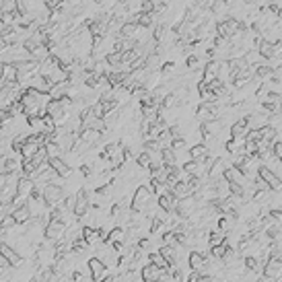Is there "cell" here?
<instances>
[{
	"mask_svg": "<svg viewBox=\"0 0 282 282\" xmlns=\"http://www.w3.org/2000/svg\"><path fill=\"white\" fill-rule=\"evenodd\" d=\"M130 208H132V212L146 214V217L153 219V212L157 210V206H155V194L151 192V188H148L146 184H140L134 190V194H132V198H130Z\"/></svg>",
	"mask_w": 282,
	"mask_h": 282,
	"instance_id": "cell-1",
	"label": "cell"
},
{
	"mask_svg": "<svg viewBox=\"0 0 282 282\" xmlns=\"http://www.w3.org/2000/svg\"><path fill=\"white\" fill-rule=\"evenodd\" d=\"M41 196H43V200H45V204H47L49 210L56 208V206H62L64 200H66V192H64V188H62L60 184H56V181H54V184H47V186L43 188Z\"/></svg>",
	"mask_w": 282,
	"mask_h": 282,
	"instance_id": "cell-2",
	"label": "cell"
},
{
	"mask_svg": "<svg viewBox=\"0 0 282 282\" xmlns=\"http://www.w3.org/2000/svg\"><path fill=\"white\" fill-rule=\"evenodd\" d=\"M35 192V181L29 179V177H21L19 179V186H16V194L12 198V206H21V204H27V200L31 198V194Z\"/></svg>",
	"mask_w": 282,
	"mask_h": 282,
	"instance_id": "cell-3",
	"label": "cell"
},
{
	"mask_svg": "<svg viewBox=\"0 0 282 282\" xmlns=\"http://www.w3.org/2000/svg\"><path fill=\"white\" fill-rule=\"evenodd\" d=\"M66 233H68V229L62 221H49L47 227L43 229V237L52 243H60L66 239Z\"/></svg>",
	"mask_w": 282,
	"mask_h": 282,
	"instance_id": "cell-4",
	"label": "cell"
},
{
	"mask_svg": "<svg viewBox=\"0 0 282 282\" xmlns=\"http://www.w3.org/2000/svg\"><path fill=\"white\" fill-rule=\"evenodd\" d=\"M198 208H200V202H198L194 196H188V198H184V200H179V202H177L175 214H177L181 221H190L194 214H196Z\"/></svg>",
	"mask_w": 282,
	"mask_h": 282,
	"instance_id": "cell-5",
	"label": "cell"
},
{
	"mask_svg": "<svg viewBox=\"0 0 282 282\" xmlns=\"http://www.w3.org/2000/svg\"><path fill=\"white\" fill-rule=\"evenodd\" d=\"M14 66H16V72H19V82H29L33 76L39 74V62L31 60V58L14 64Z\"/></svg>",
	"mask_w": 282,
	"mask_h": 282,
	"instance_id": "cell-6",
	"label": "cell"
},
{
	"mask_svg": "<svg viewBox=\"0 0 282 282\" xmlns=\"http://www.w3.org/2000/svg\"><path fill=\"white\" fill-rule=\"evenodd\" d=\"M262 274L272 280H280L282 278V258L278 254H270V258L266 260V264L262 268Z\"/></svg>",
	"mask_w": 282,
	"mask_h": 282,
	"instance_id": "cell-7",
	"label": "cell"
},
{
	"mask_svg": "<svg viewBox=\"0 0 282 282\" xmlns=\"http://www.w3.org/2000/svg\"><path fill=\"white\" fill-rule=\"evenodd\" d=\"M89 210H91L89 192H87L85 188H80V190L76 192V202H74V210H72V214L80 221V219H85V217H87Z\"/></svg>",
	"mask_w": 282,
	"mask_h": 282,
	"instance_id": "cell-8",
	"label": "cell"
},
{
	"mask_svg": "<svg viewBox=\"0 0 282 282\" xmlns=\"http://www.w3.org/2000/svg\"><path fill=\"white\" fill-rule=\"evenodd\" d=\"M258 175L266 181V186L272 190V192H280L282 190V179L278 173H274L270 167H266V165H260L258 167Z\"/></svg>",
	"mask_w": 282,
	"mask_h": 282,
	"instance_id": "cell-9",
	"label": "cell"
},
{
	"mask_svg": "<svg viewBox=\"0 0 282 282\" xmlns=\"http://www.w3.org/2000/svg\"><path fill=\"white\" fill-rule=\"evenodd\" d=\"M0 256H2V258L8 262L12 268H19L21 264H23V258H21V254L16 252L12 245H8L6 241H2V243H0Z\"/></svg>",
	"mask_w": 282,
	"mask_h": 282,
	"instance_id": "cell-10",
	"label": "cell"
},
{
	"mask_svg": "<svg viewBox=\"0 0 282 282\" xmlns=\"http://www.w3.org/2000/svg\"><path fill=\"white\" fill-rule=\"evenodd\" d=\"M245 118H247V126H250V130H262V128H266L270 124V120H272L268 113H262V111H250Z\"/></svg>",
	"mask_w": 282,
	"mask_h": 282,
	"instance_id": "cell-11",
	"label": "cell"
},
{
	"mask_svg": "<svg viewBox=\"0 0 282 282\" xmlns=\"http://www.w3.org/2000/svg\"><path fill=\"white\" fill-rule=\"evenodd\" d=\"M225 171H227V161L223 157H217V159H214V163L210 165V169H208V181L217 184L219 179L225 177Z\"/></svg>",
	"mask_w": 282,
	"mask_h": 282,
	"instance_id": "cell-12",
	"label": "cell"
},
{
	"mask_svg": "<svg viewBox=\"0 0 282 282\" xmlns=\"http://www.w3.org/2000/svg\"><path fill=\"white\" fill-rule=\"evenodd\" d=\"M219 68H221V60H208L202 68V82L210 85V82L219 80Z\"/></svg>",
	"mask_w": 282,
	"mask_h": 282,
	"instance_id": "cell-13",
	"label": "cell"
},
{
	"mask_svg": "<svg viewBox=\"0 0 282 282\" xmlns=\"http://www.w3.org/2000/svg\"><path fill=\"white\" fill-rule=\"evenodd\" d=\"M225 179L229 181V184H233V186H243V188H247V179H250V177L243 175L239 167L231 165V167H227V171H225Z\"/></svg>",
	"mask_w": 282,
	"mask_h": 282,
	"instance_id": "cell-14",
	"label": "cell"
},
{
	"mask_svg": "<svg viewBox=\"0 0 282 282\" xmlns=\"http://www.w3.org/2000/svg\"><path fill=\"white\" fill-rule=\"evenodd\" d=\"M247 132H250V126H247V118L245 115H241V118H237L233 124L229 126V134L231 138H245Z\"/></svg>",
	"mask_w": 282,
	"mask_h": 282,
	"instance_id": "cell-15",
	"label": "cell"
},
{
	"mask_svg": "<svg viewBox=\"0 0 282 282\" xmlns=\"http://www.w3.org/2000/svg\"><path fill=\"white\" fill-rule=\"evenodd\" d=\"M49 167H52V169L60 175V179H68V177L72 175L70 165L66 163L62 157H54V159H49Z\"/></svg>",
	"mask_w": 282,
	"mask_h": 282,
	"instance_id": "cell-16",
	"label": "cell"
},
{
	"mask_svg": "<svg viewBox=\"0 0 282 282\" xmlns=\"http://www.w3.org/2000/svg\"><path fill=\"white\" fill-rule=\"evenodd\" d=\"M177 198H175V194L169 190L167 194H163L161 198H157V204H159V208L161 210H165V212H169V214H173L175 212V208H177Z\"/></svg>",
	"mask_w": 282,
	"mask_h": 282,
	"instance_id": "cell-17",
	"label": "cell"
},
{
	"mask_svg": "<svg viewBox=\"0 0 282 282\" xmlns=\"http://www.w3.org/2000/svg\"><path fill=\"white\" fill-rule=\"evenodd\" d=\"M161 276H163V270H159L157 266H153L151 262H146L144 266L140 268V278H142V282H157Z\"/></svg>",
	"mask_w": 282,
	"mask_h": 282,
	"instance_id": "cell-18",
	"label": "cell"
},
{
	"mask_svg": "<svg viewBox=\"0 0 282 282\" xmlns=\"http://www.w3.org/2000/svg\"><path fill=\"white\" fill-rule=\"evenodd\" d=\"M10 82H19V72H16V66L10 62L2 64V76H0V85H10Z\"/></svg>",
	"mask_w": 282,
	"mask_h": 282,
	"instance_id": "cell-19",
	"label": "cell"
},
{
	"mask_svg": "<svg viewBox=\"0 0 282 282\" xmlns=\"http://www.w3.org/2000/svg\"><path fill=\"white\" fill-rule=\"evenodd\" d=\"M210 157V148L204 142H198L190 146V159L192 161H206Z\"/></svg>",
	"mask_w": 282,
	"mask_h": 282,
	"instance_id": "cell-20",
	"label": "cell"
},
{
	"mask_svg": "<svg viewBox=\"0 0 282 282\" xmlns=\"http://www.w3.org/2000/svg\"><path fill=\"white\" fill-rule=\"evenodd\" d=\"M12 217H14L16 225H27V223H31V221H33V214H31V210H29V206H27V204L16 206V208L12 210Z\"/></svg>",
	"mask_w": 282,
	"mask_h": 282,
	"instance_id": "cell-21",
	"label": "cell"
},
{
	"mask_svg": "<svg viewBox=\"0 0 282 282\" xmlns=\"http://www.w3.org/2000/svg\"><path fill=\"white\" fill-rule=\"evenodd\" d=\"M148 262H151L153 266H157L159 270H163V272H171V270H173V266L167 262V258H163V254H161V252H153V254H148Z\"/></svg>",
	"mask_w": 282,
	"mask_h": 282,
	"instance_id": "cell-22",
	"label": "cell"
},
{
	"mask_svg": "<svg viewBox=\"0 0 282 282\" xmlns=\"http://www.w3.org/2000/svg\"><path fill=\"white\" fill-rule=\"evenodd\" d=\"M138 31H140V25L132 23V21H124V25H122V27H120V31H118V35H120V37H128V39H134V41H136Z\"/></svg>",
	"mask_w": 282,
	"mask_h": 282,
	"instance_id": "cell-23",
	"label": "cell"
},
{
	"mask_svg": "<svg viewBox=\"0 0 282 282\" xmlns=\"http://www.w3.org/2000/svg\"><path fill=\"white\" fill-rule=\"evenodd\" d=\"M29 87L31 89H35L37 93H43V95H49L52 93V85L41 76V74H37V76H33L31 80H29Z\"/></svg>",
	"mask_w": 282,
	"mask_h": 282,
	"instance_id": "cell-24",
	"label": "cell"
},
{
	"mask_svg": "<svg viewBox=\"0 0 282 282\" xmlns=\"http://www.w3.org/2000/svg\"><path fill=\"white\" fill-rule=\"evenodd\" d=\"M227 241V233H223V231L219 227H214L212 231H208V250H214V247H219Z\"/></svg>",
	"mask_w": 282,
	"mask_h": 282,
	"instance_id": "cell-25",
	"label": "cell"
},
{
	"mask_svg": "<svg viewBox=\"0 0 282 282\" xmlns=\"http://www.w3.org/2000/svg\"><path fill=\"white\" fill-rule=\"evenodd\" d=\"M101 136H105V132L101 134V132H97V130H82L80 134H78V138H80L82 142H85L89 148H91V146H95L99 140H101Z\"/></svg>",
	"mask_w": 282,
	"mask_h": 282,
	"instance_id": "cell-26",
	"label": "cell"
},
{
	"mask_svg": "<svg viewBox=\"0 0 282 282\" xmlns=\"http://www.w3.org/2000/svg\"><path fill=\"white\" fill-rule=\"evenodd\" d=\"M126 241H128V233H126V229H124V227H120V225H115V227L109 231V241H107V243L115 245V243H126Z\"/></svg>",
	"mask_w": 282,
	"mask_h": 282,
	"instance_id": "cell-27",
	"label": "cell"
},
{
	"mask_svg": "<svg viewBox=\"0 0 282 282\" xmlns=\"http://www.w3.org/2000/svg\"><path fill=\"white\" fill-rule=\"evenodd\" d=\"M188 181H190V179H188ZM188 181H179V184L171 190V192L175 194L177 200H184V198H188V196H194V190H192V186L188 184Z\"/></svg>",
	"mask_w": 282,
	"mask_h": 282,
	"instance_id": "cell-28",
	"label": "cell"
},
{
	"mask_svg": "<svg viewBox=\"0 0 282 282\" xmlns=\"http://www.w3.org/2000/svg\"><path fill=\"white\" fill-rule=\"evenodd\" d=\"M82 239L87 241L89 247L101 243V239H99V229H93V227H82Z\"/></svg>",
	"mask_w": 282,
	"mask_h": 282,
	"instance_id": "cell-29",
	"label": "cell"
},
{
	"mask_svg": "<svg viewBox=\"0 0 282 282\" xmlns=\"http://www.w3.org/2000/svg\"><path fill=\"white\" fill-rule=\"evenodd\" d=\"M105 62L109 64V68L118 70L120 66H122V62H124V54H122V52H109V54L105 56Z\"/></svg>",
	"mask_w": 282,
	"mask_h": 282,
	"instance_id": "cell-30",
	"label": "cell"
},
{
	"mask_svg": "<svg viewBox=\"0 0 282 282\" xmlns=\"http://www.w3.org/2000/svg\"><path fill=\"white\" fill-rule=\"evenodd\" d=\"M136 165H138V167H140V169H144V171H148V169H151V167H153V157H151V155H148L146 151H142V153H138V155H136Z\"/></svg>",
	"mask_w": 282,
	"mask_h": 282,
	"instance_id": "cell-31",
	"label": "cell"
},
{
	"mask_svg": "<svg viewBox=\"0 0 282 282\" xmlns=\"http://www.w3.org/2000/svg\"><path fill=\"white\" fill-rule=\"evenodd\" d=\"M41 146H37V144H31V142H25L23 144V148H21V157H23V161H31L33 157H35V153L39 151Z\"/></svg>",
	"mask_w": 282,
	"mask_h": 282,
	"instance_id": "cell-32",
	"label": "cell"
},
{
	"mask_svg": "<svg viewBox=\"0 0 282 282\" xmlns=\"http://www.w3.org/2000/svg\"><path fill=\"white\" fill-rule=\"evenodd\" d=\"M260 132H262V140H268V142H276L278 140V130L272 124H268L266 128H262Z\"/></svg>",
	"mask_w": 282,
	"mask_h": 282,
	"instance_id": "cell-33",
	"label": "cell"
},
{
	"mask_svg": "<svg viewBox=\"0 0 282 282\" xmlns=\"http://www.w3.org/2000/svg\"><path fill=\"white\" fill-rule=\"evenodd\" d=\"M161 157H163V165H177L175 151H173L171 146H163L161 148Z\"/></svg>",
	"mask_w": 282,
	"mask_h": 282,
	"instance_id": "cell-34",
	"label": "cell"
},
{
	"mask_svg": "<svg viewBox=\"0 0 282 282\" xmlns=\"http://www.w3.org/2000/svg\"><path fill=\"white\" fill-rule=\"evenodd\" d=\"M217 227L223 231V233H231V231L235 229V221H233V219H229V217H219Z\"/></svg>",
	"mask_w": 282,
	"mask_h": 282,
	"instance_id": "cell-35",
	"label": "cell"
},
{
	"mask_svg": "<svg viewBox=\"0 0 282 282\" xmlns=\"http://www.w3.org/2000/svg\"><path fill=\"white\" fill-rule=\"evenodd\" d=\"M202 62H200V56L198 54H190L188 58H186V68H190V70H198V66H200Z\"/></svg>",
	"mask_w": 282,
	"mask_h": 282,
	"instance_id": "cell-36",
	"label": "cell"
},
{
	"mask_svg": "<svg viewBox=\"0 0 282 282\" xmlns=\"http://www.w3.org/2000/svg\"><path fill=\"white\" fill-rule=\"evenodd\" d=\"M45 148H47V155H49V159H54V157H60V146L56 144V142H47L45 144Z\"/></svg>",
	"mask_w": 282,
	"mask_h": 282,
	"instance_id": "cell-37",
	"label": "cell"
},
{
	"mask_svg": "<svg viewBox=\"0 0 282 282\" xmlns=\"http://www.w3.org/2000/svg\"><path fill=\"white\" fill-rule=\"evenodd\" d=\"M272 151H274V157H276L278 161H282V138H278V140L274 142V148H272Z\"/></svg>",
	"mask_w": 282,
	"mask_h": 282,
	"instance_id": "cell-38",
	"label": "cell"
},
{
	"mask_svg": "<svg viewBox=\"0 0 282 282\" xmlns=\"http://www.w3.org/2000/svg\"><path fill=\"white\" fill-rule=\"evenodd\" d=\"M6 184H8V175H6V173H2V171H0V194L4 192Z\"/></svg>",
	"mask_w": 282,
	"mask_h": 282,
	"instance_id": "cell-39",
	"label": "cell"
},
{
	"mask_svg": "<svg viewBox=\"0 0 282 282\" xmlns=\"http://www.w3.org/2000/svg\"><path fill=\"white\" fill-rule=\"evenodd\" d=\"M256 282H276V280H272V278H268V276H264V274H262V276H260Z\"/></svg>",
	"mask_w": 282,
	"mask_h": 282,
	"instance_id": "cell-40",
	"label": "cell"
},
{
	"mask_svg": "<svg viewBox=\"0 0 282 282\" xmlns=\"http://www.w3.org/2000/svg\"><path fill=\"white\" fill-rule=\"evenodd\" d=\"M4 47H6V43H4V39H2V33H0V54H2Z\"/></svg>",
	"mask_w": 282,
	"mask_h": 282,
	"instance_id": "cell-41",
	"label": "cell"
}]
</instances>
